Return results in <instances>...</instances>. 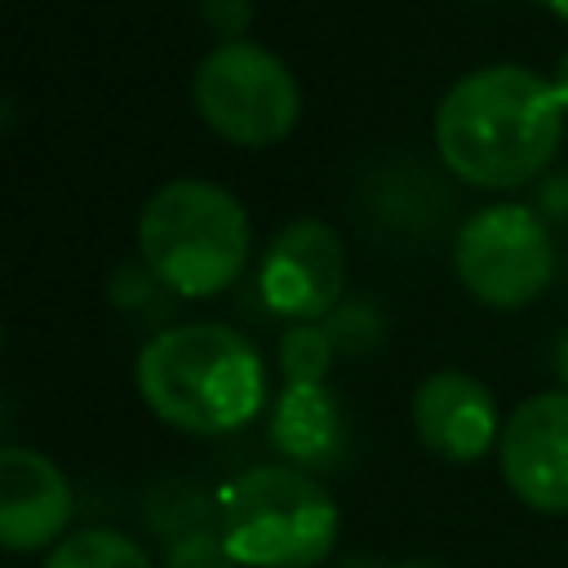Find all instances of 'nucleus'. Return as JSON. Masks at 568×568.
<instances>
[{
  "label": "nucleus",
  "mask_w": 568,
  "mask_h": 568,
  "mask_svg": "<svg viewBox=\"0 0 568 568\" xmlns=\"http://www.w3.org/2000/svg\"><path fill=\"white\" fill-rule=\"evenodd\" d=\"M44 568H151V559L120 528H71L44 555Z\"/></svg>",
  "instance_id": "12"
},
{
  "label": "nucleus",
  "mask_w": 568,
  "mask_h": 568,
  "mask_svg": "<svg viewBox=\"0 0 568 568\" xmlns=\"http://www.w3.org/2000/svg\"><path fill=\"white\" fill-rule=\"evenodd\" d=\"M453 271L488 311H524L555 280V240L532 204L497 200L475 209L453 235Z\"/></svg>",
  "instance_id": "6"
},
{
  "label": "nucleus",
  "mask_w": 568,
  "mask_h": 568,
  "mask_svg": "<svg viewBox=\"0 0 568 568\" xmlns=\"http://www.w3.org/2000/svg\"><path fill=\"white\" fill-rule=\"evenodd\" d=\"M164 568H240V564L222 546L217 528H200L164 546Z\"/></svg>",
  "instance_id": "16"
},
{
  "label": "nucleus",
  "mask_w": 568,
  "mask_h": 568,
  "mask_svg": "<svg viewBox=\"0 0 568 568\" xmlns=\"http://www.w3.org/2000/svg\"><path fill=\"white\" fill-rule=\"evenodd\" d=\"M537 4H541V9H550L555 18H564V22H568V0H537Z\"/></svg>",
  "instance_id": "22"
},
{
  "label": "nucleus",
  "mask_w": 568,
  "mask_h": 568,
  "mask_svg": "<svg viewBox=\"0 0 568 568\" xmlns=\"http://www.w3.org/2000/svg\"><path fill=\"white\" fill-rule=\"evenodd\" d=\"M497 462L528 510L568 515V390L528 395L501 426Z\"/></svg>",
  "instance_id": "8"
},
{
  "label": "nucleus",
  "mask_w": 568,
  "mask_h": 568,
  "mask_svg": "<svg viewBox=\"0 0 568 568\" xmlns=\"http://www.w3.org/2000/svg\"><path fill=\"white\" fill-rule=\"evenodd\" d=\"M555 368H559V377H564V390H568V333L555 342Z\"/></svg>",
  "instance_id": "21"
},
{
  "label": "nucleus",
  "mask_w": 568,
  "mask_h": 568,
  "mask_svg": "<svg viewBox=\"0 0 568 568\" xmlns=\"http://www.w3.org/2000/svg\"><path fill=\"white\" fill-rule=\"evenodd\" d=\"M146 408L186 435H231L248 426L266 399V368L257 346L231 324L160 328L133 364Z\"/></svg>",
  "instance_id": "2"
},
{
  "label": "nucleus",
  "mask_w": 568,
  "mask_h": 568,
  "mask_svg": "<svg viewBox=\"0 0 568 568\" xmlns=\"http://www.w3.org/2000/svg\"><path fill=\"white\" fill-rule=\"evenodd\" d=\"M324 333L333 337L337 355H359V351H373L382 342V315L373 302L355 297V302H337L324 320Z\"/></svg>",
  "instance_id": "15"
},
{
  "label": "nucleus",
  "mask_w": 568,
  "mask_h": 568,
  "mask_svg": "<svg viewBox=\"0 0 568 568\" xmlns=\"http://www.w3.org/2000/svg\"><path fill=\"white\" fill-rule=\"evenodd\" d=\"M248 209L209 178L155 186L138 213V257L173 297H213L248 266Z\"/></svg>",
  "instance_id": "3"
},
{
  "label": "nucleus",
  "mask_w": 568,
  "mask_h": 568,
  "mask_svg": "<svg viewBox=\"0 0 568 568\" xmlns=\"http://www.w3.org/2000/svg\"><path fill=\"white\" fill-rule=\"evenodd\" d=\"M346 288V248L342 235L320 217L288 222L262 266H257V297L266 311L293 320V324H320Z\"/></svg>",
  "instance_id": "7"
},
{
  "label": "nucleus",
  "mask_w": 568,
  "mask_h": 568,
  "mask_svg": "<svg viewBox=\"0 0 568 568\" xmlns=\"http://www.w3.org/2000/svg\"><path fill=\"white\" fill-rule=\"evenodd\" d=\"M213 497L217 537L240 568H315L337 546L333 493L288 462L248 466Z\"/></svg>",
  "instance_id": "4"
},
{
  "label": "nucleus",
  "mask_w": 568,
  "mask_h": 568,
  "mask_svg": "<svg viewBox=\"0 0 568 568\" xmlns=\"http://www.w3.org/2000/svg\"><path fill=\"white\" fill-rule=\"evenodd\" d=\"M71 510V479L53 457L22 444H0V550H53L67 537Z\"/></svg>",
  "instance_id": "10"
},
{
  "label": "nucleus",
  "mask_w": 568,
  "mask_h": 568,
  "mask_svg": "<svg viewBox=\"0 0 568 568\" xmlns=\"http://www.w3.org/2000/svg\"><path fill=\"white\" fill-rule=\"evenodd\" d=\"M0 351H4V324H0Z\"/></svg>",
  "instance_id": "24"
},
{
  "label": "nucleus",
  "mask_w": 568,
  "mask_h": 568,
  "mask_svg": "<svg viewBox=\"0 0 568 568\" xmlns=\"http://www.w3.org/2000/svg\"><path fill=\"white\" fill-rule=\"evenodd\" d=\"M346 413L324 382H284L271 408V444L297 470H328L346 457Z\"/></svg>",
  "instance_id": "11"
},
{
  "label": "nucleus",
  "mask_w": 568,
  "mask_h": 568,
  "mask_svg": "<svg viewBox=\"0 0 568 568\" xmlns=\"http://www.w3.org/2000/svg\"><path fill=\"white\" fill-rule=\"evenodd\" d=\"M541 213L568 217V178H550V182L541 186Z\"/></svg>",
  "instance_id": "18"
},
{
  "label": "nucleus",
  "mask_w": 568,
  "mask_h": 568,
  "mask_svg": "<svg viewBox=\"0 0 568 568\" xmlns=\"http://www.w3.org/2000/svg\"><path fill=\"white\" fill-rule=\"evenodd\" d=\"M333 359H337V346L324 333V324H288L284 328V337H280L284 382H324Z\"/></svg>",
  "instance_id": "14"
},
{
  "label": "nucleus",
  "mask_w": 568,
  "mask_h": 568,
  "mask_svg": "<svg viewBox=\"0 0 568 568\" xmlns=\"http://www.w3.org/2000/svg\"><path fill=\"white\" fill-rule=\"evenodd\" d=\"M191 98L200 120L231 146H275L302 115L297 75L280 53L253 40H226L195 67Z\"/></svg>",
  "instance_id": "5"
},
{
  "label": "nucleus",
  "mask_w": 568,
  "mask_h": 568,
  "mask_svg": "<svg viewBox=\"0 0 568 568\" xmlns=\"http://www.w3.org/2000/svg\"><path fill=\"white\" fill-rule=\"evenodd\" d=\"M550 84H555V98H559V106L568 111V53L555 62V75H550Z\"/></svg>",
  "instance_id": "20"
},
{
  "label": "nucleus",
  "mask_w": 568,
  "mask_h": 568,
  "mask_svg": "<svg viewBox=\"0 0 568 568\" xmlns=\"http://www.w3.org/2000/svg\"><path fill=\"white\" fill-rule=\"evenodd\" d=\"M568 111L555 84L519 62L475 67L435 106V155L479 191H515L541 178L564 146Z\"/></svg>",
  "instance_id": "1"
},
{
  "label": "nucleus",
  "mask_w": 568,
  "mask_h": 568,
  "mask_svg": "<svg viewBox=\"0 0 568 568\" xmlns=\"http://www.w3.org/2000/svg\"><path fill=\"white\" fill-rule=\"evenodd\" d=\"M200 13L226 44V40H244V27L253 18V0H200Z\"/></svg>",
  "instance_id": "17"
},
{
  "label": "nucleus",
  "mask_w": 568,
  "mask_h": 568,
  "mask_svg": "<svg viewBox=\"0 0 568 568\" xmlns=\"http://www.w3.org/2000/svg\"><path fill=\"white\" fill-rule=\"evenodd\" d=\"M0 430H4V404H0Z\"/></svg>",
  "instance_id": "23"
},
{
  "label": "nucleus",
  "mask_w": 568,
  "mask_h": 568,
  "mask_svg": "<svg viewBox=\"0 0 568 568\" xmlns=\"http://www.w3.org/2000/svg\"><path fill=\"white\" fill-rule=\"evenodd\" d=\"M146 519H151V528H155L164 541H178V537H186V532L217 528V497L200 493V488L186 484V479H169V484L151 488V497H146Z\"/></svg>",
  "instance_id": "13"
},
{
  "label": "nucleus",
  "mask_w": 568,
  "mask_h": 568,
  "mask_svg": "<svg viewBox=\"0 0 568 568\" xmlns=\"http://www.w3.org/2000/svg\"><path fill=\"white\" fill-rule=\"evenodd\" d=\"M342 568H439V564H430V559H390L386 564V559H364L359 555V559H346Z\"/></svg>",
  "instance_id": "19"
},
{
  "label": "nucleus",
  "mask_w": 568,
  "mask_h": 568,
  "mask_svg": "<svg viewBox=\"0 0 568 568\" xmlns=\"http://www.w3.org/2000/svg\"><path fill=\"white\" fill-rule=\"evenodd\" d=\"M408 417H413V435L417 444L439 457V462H479L484 453L497 448L501 439V413L493 390L462 373V368H435L417 382L413 399H408Z\"/></svg>",
  "instance_id": "9"
}]
</instances>
